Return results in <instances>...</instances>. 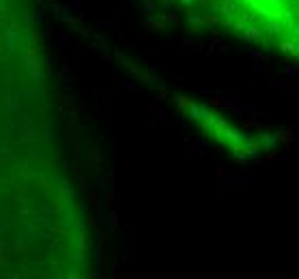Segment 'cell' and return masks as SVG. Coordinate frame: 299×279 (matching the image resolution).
<instances>
[{"label": "cell", "instance_id": "6da1fadb", "mask_svg": "<svg viewBox=\"0 0 299 279\" xmlns=\"http://www.w3.org/2000/svg\"><path fill=\"white\" fill-rule=\"evenodd\" d=\"M200 22L299 67V0H181Z\"/></svg>", "mask_w": 299, "mask_h": 279}]
</instances>
